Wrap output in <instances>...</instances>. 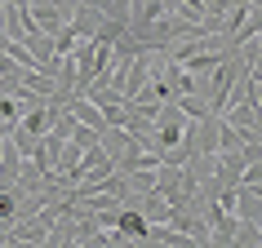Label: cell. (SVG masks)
<instances>
[{
  "mask_svg": "<svg viewBox=\"0 0 262 248\" xmlns=\"http://www.w3.org/2000/svg\"><path fill=\"white\" fill-rule=\"evenodd\" d=\"M262 231H258V221H240L235 217V231H231V248H258Z\"/></svg>",
  "mask_w": 262,
  "mask_h": 248,
  "instance_id": "cell-4",
  "label": "cell"
},
{
  "mask_svg": "<svg viewBox=\"0 0 262 248\" xmlns=\"http://www.w3.org/2000/svg\"><path fill=\"white\" fill-rule=\"evenodd\" d=\"M98 22H102V9L89 5V0H76V14H71V22H67V27L76 31V40H94Z\"/></svg>",
  "mask_w": 262,
  "mask_h": 248,
  "instance_id": "cell-2",
  "label": "cell"
},
{
  "mask_svg": "<svg viewBox=\"0 0 262 248\" xmlns=\"http://www.w3.org/2000/svg\"><path fill=\"white\" fill-rule=\"evenodd\" d=\"M235 146H240V133L218 115V151H235Z\"/></svg>",
  "mask_w": 262,
  "mask_h": 248,
  "instance_id": "cell-5",
  "label": "cell"
},
{
  "mask_svg": "<svg viewBox=\"0 0 262 248\" xmlns=\"http://www.w3.org/2000/svg\"><path fill=\"white\" fill-rule=\"evenodd\" d=\"M40 5H54V0H27V9H40Z\"/></svg>",
  "mask_w": 262,
  "mask_h": 248,
  "instance_id": "cell-6",
  "label": "cell"
},
{
  "mask_svg": "<svg viewBox=\"0 0 262 248\" xmlns=\"http://www.w3.org/2000/svg\"><path fill=\"white\" fill-rule=\"evenodd\" d=\"M147 226H151V221L142 217L134 204L116 213V235H120V244H129V239H147Z\"/></svg>",
  "mask_w": 262,
  "mask_h": 248,
  "instance_id": "cell-3",
  "label": "cell"
},
{
  "mask_svg": "<svg viewBox=\"0 0 262 248\" xmlns=\"http://www.w3.org/2000/svg\"><path fill=\"white\" fill-rule=\"evenodd\" d=\"M9 5H14V9H27V0H9Z\"/></svg>",
  "mask_w": 262,
  "mask_h": 248,
  "instance_id": "cell-7",
  "label": "cell"
},
{
  "mask_svg": "<svg viewBox=\"0 0 262 248\" xmlns=\"http://www.w3.org/2000/svg\"><path fill=\"white\" fill-rule=\"evenodd\" d=\"M231 213H235L240 221H262V191H258V186H240V182H235Z\"/></svg>",
  "mask_w": 262,
  "mask_h": 248,
  "instance_id": "cell-1",
  "label": "cell"
}]
</instances>
